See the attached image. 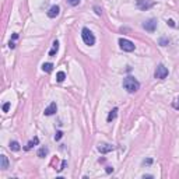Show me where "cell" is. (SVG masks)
<instances>
[{
	"label": "cell",
	"mask_w": 179,
	"mask_h": 179,
	"mask_svg": "<svg viewBox=\"0 0 179 179\" xmlns=\"http://www.w3.org/2000/svg\"><path fill=\"white\" fill-rule=\"evenodd\" d=\"M18 38V34H13V39H17Z\"/></svg>",
	"instance_id": "cell-27"
},
{
	"label": "cell",
	"mask_w": 179,
	"mask_h": 179,
	"mask_svg": "<svg viewBox=\"0 0 179 179\" xmlns=\"http://www.w3.org/2000/svg\"><path fill=\"white\" fill-rule=\"evenodd\" d=\"M0 168L2 169H7L8 168V159L6 155H0Z\"/></svg>",
	"instance_id": "cell-10"
},
{
	"label": "cell",
	"mask_w": 179,
	"mask_h": 179,
	"mask_svg": "<svg viewBox=\"0 0 179 179\" xmlns=\"http://www.w3.org/2000/svg\"><path fill=\"white\" fill-rule=\"evenodd\" d=\"M69 3L71 4V6H77V4L80 3V0H69Z\"/></svg>",
	"instance_id": "cell-22"
},
{
	"label": "cell",
	"mask_w": 179,
	"mask_h": 179,
	"mask_svg": "<svg viewBox=\"0 0 179 179\" xmlns=\"http://www.w3.org/2000/svg\"><path fill=\"white\" fill-rule=\"evenodd\" d=\"M66 165H67V161H63V162H62V167L57 168V171H63V169L66 168Z\"/></svg>",
	"instance_id": "cell-21"
},
{
	"label": "cell",
	"mask_w": 179,
	"mask_h": 179,
	"mask_svg": "<svg viewBox=\"0 0 179 179\" xmlns=\"http://www.w3.org/2000/svg\"><path fill=\"white\" fill-rule=\"evenodd\" d=\"M8 46H10V48H11V49H14V48H16V45H14V42H11V41H10V44H8Z\"/></svg>",
	"instance_id": "cell-23"
},
{
	"label": "cell",
	"mask_w": 179,
	"mask_h": 179,
	"mask_svg": "<svg viewBox=\"0 0 179 179\" xmlns=\"http://www.w3.org/2000/svg\"><path fill=\"white\" fill-rule=\"evenodd\" d=\"M168 24L171 25V27H175V24H174V21H172V20H169V21H168Z\"/></svg>",
	"instance_id": "cell-25"
},
{
	"label": "cell",
	"mask_w": 179,
	"mask_h": 179,
	"mask_svg": "<svg viewBox=\"0 0 179 179\" xmlns=\"http://www.w3.org/2000/svg\"><path fill=\"white\" fill-rule=\"evenodd\" d=\"M172 105H174V108H175V109H178V111H179V97L176 98L175 101H174V104H172Z\"/></svg>",
	"instance_id": "cell-18"
},
{
	"label": "cell",
	"mask_w": 179,
	"mask_h": 179,
	"mask_svg": "<svg viewBox=\"0 0 179 179\" xmlns=\"http://www.w3.org/2000/svg\"><path fill=\"white\" fill-rule=\"evenodd\" d=\"M56 111H57V105H56V102H52L50 105L45 109V115L46 116H50V115H53V114H56Z\"/></svg>",
	"instance_id": "cell-9"
},
{
	"label": "cell",
	"mask_w": 179,
	"mask_h": 179,
	"mask_svg": "<svg viewBox=\"0 0 179 179\" xmlns=\"http://www.w3.org/2000/svg\"><path fill=\"white\" fill-rule=\"evenodd\" d=\"M115 147L111 146V144H99L98 146V151L102 153V154H106V153H109V151H114Z\"/></svg>",
	"instance_id": "cell-7"
},
{
	"label": "cell",
	"mask_w": 179,
	"mask_h": 179,
	"mask_svg": "<svg viewBox=\"0 0 179 179\" xmlns=\"http://www.w3.org/2000/svg\"><path fill=\"white\" fill-rule=\"evenodd\" d=\"M155 78H159V80H162L168 76V69L165 67L164 65H159L157 69H155V73H154Z\"/></svg>",
	"instance_id": "cell-4"
},
{
	"label": "cell",
	"mask_w": 179,
	"mask_h": 179,
	"mask_svg": "<svg viewBox=\"0 0 179 179\" xmlns=\"http://www.w3.org/2000/svg\"><path fill=\"white\" fill-rule=\"evenodd\" d=\"M62 136H63V133H62V132H56V134H55V140H60Z\"/></svg>",
	"instance_id": "cell-19"
},
{
	"label": "cell",
	"mask_w": 179,
	"mask_h": 179,
	"mask_svg": "<svg viewBox=\"0 0 179 179\" xmlns=\"http://www.w3.org/2000/svg\"><path fill=\"white\" fill-rule=\"evenodd\" d=\"M48 154H49V148H48V147H41V148L38 150V157H39V158H45Z\"/></svg>",
	"instance_id": "cell-11"
},
{
	"label": "cell",
	"mask_w": 179,
	"mask_h": 179,
	"mask_svg": "<svg viewBox=\"0 0 179 179\" xmlns=\"http://www.w3.org/2000/svg\"><path fill=\"white\" fill-rule=\"evenodd\" d=\"M65 78H66V74L63 73V71H59V73L56 74V80H57L59 83H62L63 80H65Z\"/></svg>",
	"instance_id": "cell-17"
},
{
	"label": "cell",
	"mask_w": 179,
	"mask_h": 179,
	"mask_svg": "<svg viewBox=\"0 0 179 179\" xmlns=\"http://www.w3.org/2000/svg\"><path fill=\"white\" fill-rule=\"evenodd\" d=\"M81 38H83V41H84V44H86V45L93 46V45L95 44V37H94V34L91 32L88 28H83V31H81Z\"/></svg>",
	"instance_id": "cell-2"
},
{
	"label": "cell",
	"mask_w": 179,
	"mask_h": 179,
	"mask_svg": "<svg viewBox=\"0 0 179 179\" xmlns=\"http://www.w3.org/2000/svg\"><path fill=\"white\" fill-rule=\"evenodd\" d=\"M136 3H137V7L140 8V10H148V8L153 7L155 4L154 2H151V0H137Z\"/></svg>",
	"instance_id": "cell-6"
},
{
	"label": "cell",
	"mask_w": 179,
	"mask_h": 179,
	"mask_svg": "<svg viewBox=\"0 0 179 179\" xmlns=\"http://www.w3.org/2000/svg\"><path fill=\"white\" fill-rule=\"evenodd\" d=\"M38 143H39V138H38V137H34L32 140H31V141H29L28 144L25 146V150H31V148H32L34 146H37Z\"/></svg>",
	"instance_id": "cell-13"
},
{
	"label": "cell",
	"mask_w": 179,
	"mask_h": 179,
	"mask_svg": "<svg viewBox=\"0 0 179 179\" xmlns=\"http://www.w3.org/2000/svg\"><path fill=\"white\" fill-rule=\"evenodd\" d=\"M151 162H153V161H151V159H147V161H144V164H147V165H150Z\"/></svg>",
	"instance_id": "cell-26"
},
{
	"label": "cell",
	"mask_w": 179,
	"mask_h": 179,
	"mask_svg": "<svg viewBox=\"0 0 179 179\" xmlns=\"http://www.w3.org/2000/svg\"><path fill=\"white\" fill-rule=\"evenodd\" d=\"M8 109H10V104L6 102V104L3 105V111H4V112H8Z\"/></svg>",
	"instance_id": "cell-20"
},
{
	"label": "cell",
	"mask_w": 179,
	"mask_h": 179,
	"mask_svg": "<svg viewBox=\"0 0 179 179\" xmlns=\"http://www.w3.org/2000/svg\"><path fill=\"white\" fill-rule=\"evenodd\" d=\"M42 70H44L45 73H50L53 70V65L52 63H44V65H42Z\"/></svg>",
	"instance_id": "cell-14"
},
{
	"label": "cell",
	"mask_w": 179,
	"mask_h": 179,
	"mask_svg": "<svg viewBox=\"0 0 179 179\" xmlns=\"http://www.w3.org/2000/svg\"><path fill=\"white\" fill-rule=\"evenodd\" d=\"M59 13H60V7L59 6H52V7L49 8V11H48V17H50V18H55V17L59 16Z\"/></svg>",
	"instance_id": "cell-8"
},
{
	"label": "cell",
	"mask_w": 179,
	"mask_h": 179,
	"mask_svg": "<svg viewBox=\"0 0 179 179\" xmlns=\"http://www.w3.org/2000/svg\"><path fill=\"white\" fill-rule=\"evenodd\" d=\"M119 45H120V49H123L125 52H133L134 50V44L129 39H125V38H120L119 39Z\"/></svg>",
	"instance_id": "cell-3"
},
{
	"label": "cell",
	"mask_w": 179,
	"mask_h": 179,
	"mask_svg": "<svg viewBox=\"0 0 179 179\" xmlns=\"http://www.w3.org/2000/svg\"><path fill=\"white\" fill-rule=\"evenodd\" d=\"M57 50H59V42L55 41L52 44V49L49 50V56H55V55L57 53Z\"/></svg>",
	"instance_id": "cell-12"
},
{
	"label": "cell",
	"mask_w": 179,
	"mask_h": 179,
	"mask_svg": "<svg viewBox=\"0 0 179 179\" xmlns=\"http://www.w3.org/2000/svg\"><path fill=\"white\" fill-rule=\"evenodd\" d=\"M114 171V168H111V167H108L106 168V172H108V174H111V172Z\"/></svg>",
	"instance_id": "cell-24"
},
{
	"label": "cell",
	"mask_w": 179,
	"mask_h": 179,
	"mask_svg": "<svg viewBox=\"0 0 179 179\" xmlns=\"http://www.w3.org/2000/svg\"><path fill=\"white\" fill-rule=\"evenodd\" d=\"M116 115H118V109H116V108H114V109L109 112V115H108V122H112V120L116 118Z\"/></svg>",
	"instance_id": "cell-15"
},
{
	"label": "cell",
	"mask_w": 179,
	"mask_h": 179,
	"mask_svg": "<svg viewBox=\"0 0 179 179\" xmlns=\"http://www.w3.org/2000/svg\"><path fill=\"white\" fill-rule=\"evenodd\" d=\"M123 87H125V90H126L127 93H136V91L140 88V83L134 77L129 76V77H126L123 80Z\"/></svg>",
	"instance_id": "cell-1"
},
{
	"label": "cell",
	"mask_w": 179,
	"mask_h": 179,
	"mask_svg": "<svg viewBox=\"0 0 179 179\" xmlns=\"http://www.w3.org/2000/svg\"><path fill=\"white\" fill-rule=\"evenodd\" d=\"M10 150H13V151L20 150V144H18V141H11L10 143Z\"/></svg>",
	"instance_id": "cell-16"
},
{
	"label": "cell",
	"mask_w": 179,
	"mask_h": 179,
	"mask_svg": "<svg viewBox=\"0 0 179 179\" xmlns=\"http://www.w3.org/2000/svg\"><path fill=\"white\" fill-rule=\"evenodd\" d=\"M143 28L146 29V31H148V32H154L155 29H157V20L151 18V20L146 21V23L143 24Z\"/></svg>",
	"instance_id": "cell-5"
}]
</instances>
